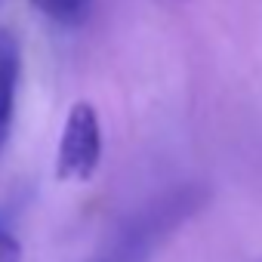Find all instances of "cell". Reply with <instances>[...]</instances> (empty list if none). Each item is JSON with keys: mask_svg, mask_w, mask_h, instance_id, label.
Instances as JSON below:
<instances>
[{"mask_svg": "<svg viewBox=\"0 0 262 262\" xmlns=\"http://www.w3.org/2000/svg\"><path fill=\"white\" fill-rule=\"evenodd\" d=\"M93 262H148V256L129 250V247H123V244H111L108 253H102V256L93 259Z\"/></svg>", "mask_w": 262, "mask_h": 262, "instance_id": "cell-5", "label": "cell"}, {"mask_svg": "<svg viewBox=\"0 0 262 262\" xmlns=\"http://www.w3.org/2000/svg\"><path fill=\"white\" fill-rule=\"evenodd\" d=\"M259 262H262V259H259Z\"/></svg>", "mask_w": 262, "mask_h": 262, "instance_id": "cell-7", "label": "cell"}, {"mask_svg": "<svg viewBox=\"0 0 262 262\" xmlns=\"http://www.w3.org/2000/svg\"><path fill=\"white\" fill-rule=\"evenodd\" d=\"M19 77H22V43L13 28L0 25V151L7 148L13 133Z\"/></svg>", "mask_w": 262, "mask_h": 262, "instance_id": "cell-3", "label": "cell"}, {"mask_svg": "<svg viewBox=\"0 0 262 262\" xmlns=\"http://www.w3.org/2000/svg\"><path fill=\"white\" fill-rule=\"evenodd\" d=\"M102 161V123L90 102H74L56 151V176L62 182H86Z\"/></svg>", "mask_w": 262, "mask_h": 262, "instance_id": "cell-2", "label": "cell"}, {"mask_svg": "<svg viewBox=\"0 0 262 262\" xmlns=\"http://www.w3.org/2000/svg\"><path fill=\"white\" fill-rule=\"evenodd\" d=\"M210 201V188L204 182H188V185H179L161 198H155L148 207H142L136 216H129L114 244H123L129 250H136L142 256L151 259V253L176 231L182 228L191 216H198Z\"/></svg>", "mask_w": 262, "mask_h": 262, "instance_id": "cell-1", "label": "cell"}, {"mask_svg": "<svg viewBox=\"0 0 262 262\" xmlns=\"http://www.w3.org/2000/svg\"><path fill=\"white\" fill-rule=\"evenodd\" d=\"M28 4L59 28H80L93 13V0H28Z\"/></svg>", "mask_w": 262, "mask_h": 262, "instance_id": "cell-4", "label": "cell"}, {"mask_svg": "<svg viewBox=\"0 0 262 262\" xmlns=\"http://www.w3.org/2000/svg\"><path fill=\"white\" fill-rule=\"evenodd\" d=\"M0 262H22V247L7 228H0Z\"/></svg>", "mask_w": 262, "mask_h": 262, "instance_id": "cell-6", "label": "cell"}]
</instances>
